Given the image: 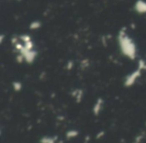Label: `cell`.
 Listing matches in <instances>:
<instances>
[]
</instances>
